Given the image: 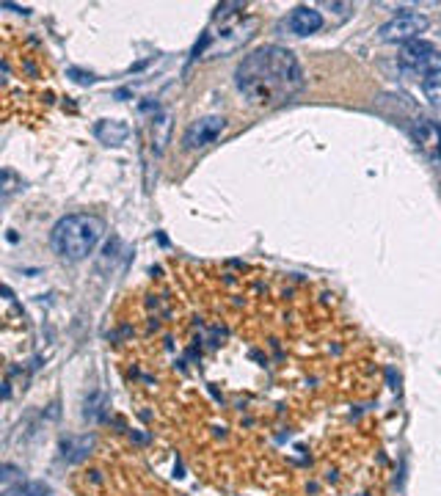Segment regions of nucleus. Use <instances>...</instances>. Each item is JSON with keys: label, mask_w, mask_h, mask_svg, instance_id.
Here are the masks:
<instances>
[{"label": "nucleus", "mask_w": 441, "mask_h": 496, "mask_svg": "<svg viewBox=\"0 0 441 496\" xmlns=\"http://www.w3.org/2000/svg\"><path fill=\"white\" fill-rule=\"evenodd\" d=\"M226 130V119L220 116H204L199 122H193L185 132V149H204L210 144L218 141V135Z\"/></svg>", "instance_id": "39448f33"}, {"label": "nucleus", "mask_w": 441, "mask_h": 496, "mask_svg": "<svg viewBox=\"0 0 441 496\" xmlns=\"http://www.w3.org/2000/svg\"><path fill=\"white\" fill-rule=\"evenodd\" d=\"M102 231H105L102 218L89 215V212H75V215L61 218L53 227V231H50V246H53V251L61 260L80 262V260H86L99 246Z\"/></svg>", "instance_id": "f03ea898"}, {"label": "nucleus", "mask_w": 441, "mask_h": 496, "mask_svg": "<svg viewBox=\"0 0 441 496\" xmlns=\"http://www.w3.org/2000/svg\"><path fill=\"white\" fill-rule=\"evenodd\" d=\"M400 64L406 66L409 72H414V75H425V80H428L433 75H441V50L436 44H430V42L416 39V42H409L403 47Z\"/></svg>", "instance_id": "7ed1b4c3"}, {"label": "nucleus", "mask_w": 441, "mask_h": 496, "mask_svg": "<svg viewBox=\"0 0 441 496\" xmlns=\"http://www.w3.org/2000/svg\"><path fill=\"white\" fill-rule=\"evenodd\" d=\"M89 447H92V438H69V441H63V458L80 461V458H86Z\"/></svg>", "instance_id": "9b49d317"}, {"label": "nucleus", "mask_w": 441, "mask_h": 496, "mask_svg": "<svg viewBox=\"0 0 441 496\" xmlns=\"http://www.w3.org/2000/svg\"><path fill=\"white\" fill-rule=\"evenodd\" d=\"M94 132L102 144H108V146H119V144H125V138L130 135V127H127L125 122H116V119H102V122L97 125Z\"/></svg>", "instance_id": "0eeeda50"}, {"label": "nucleus", "mask_w": 441, "mask_h": 496, "mask_svg": "<svg viewBox=\"0 0 441 496\" xmlns=\"http://www.w3.org/2000/svg\"><path fill=\"white\" fill-rule=\"evenodd\" d=\"M290 28H292V33H298V36L317 33L323 28V14L317 8H309V6H298L290 14Z\"/></svg>", "instance_id": "423d86ee"}, {"label": "nucleus", "mask_w": 441, "mask_h": 496, "mask_svg": "<svg viewBox=\"0 0 441 496\" xmlns=\"http://www.w3.org/2000/svg\"><path fill=\"white\" fill-rule=\"evenodd\" d=\"M168 132H171V113H160L158 119H152V152L155 155L163 152Z\"/></svg>", "instance_id": "1a4fd4ad"}, {"label": "nucleus", "mask_w": 441, "mask_h": 496, "mask_svg": "<svg viewBox=\"0 0 441 496\" xmlns=\"http://www.w3.org/2000/svg\"><path fill=\"white\" fill-rule=\"evenodd\" d=\"M422 89H425V97L430 99V105L441 110V75H433V77H428Z\"/></svg>", "instance_id": "f8f14e48"}, {"label": "nucleus", "mask_w": 441, "mask_h": 496, "mask_svg": "<svg viewBox=\"0 0 441 496\" xmlns=\"http://www.w3.org/2000/svg\"><path fill=\"white\" fill-rule=\"evenodd\" d=\"M301 66L295 56L284 47L268 44L254 50L251 56L237 66V89L259 105L282 102L301 89Z\"/></svg>", "instance_id": "f257e3e1"}, {"label": "nucleus", "mask_w": 441, "mask_h": 496, "mask_svg": "<svg viewBox=\"0 0 441 496\" xmlns=\"http://www.w3.org/2000/svg\"><path fill=\"white\" fill-rule=\"evenodd\" d=\"M23 491H25V477H23V471H20L17 466L6 463V466L0 469V494L23 496Z\"/></svg>", "instance_id": "6e6552de"}, {"label": "nucleus", "mask_w": 441, "mask_h": 496, "mask_svg": "<svg viewBox=\"0 0 441 496\" xmlns=\"http://www.w3.org/2000/svg\"><path fill=\"white\" fill-rule=\"evenodd\" d=\"M425 31H428V17L425 14H419V11H403V14L392 17L386 25H380L378 36L383 42H403V44H409V42H416L419 33Z\"/></svg>", "instance_id": "20e7f679"}, {"label": "nucleus", "mask_w": 441, "mask_h": 496, "mask_svg": "<svg viewBox=\"0 0 441 496\" xmlns=\"http://www.w3.org/2000/svg\"><path fill=\"white\" fill-rule=\"evenodd\" d=\"M416 141H419L428 152H436L441 146V130L433 122H419V125H416Z\"/></svg>", "instance_id": "9d476101"}, {"label": "nucleus", "mask_w": 441, "mask_h": 496, "mask_svg": "<svg viewBox=\"0 0 441 496\" xmlns=\"http://www.w3.org/2000/svg\"><path fill=\"white\" fill-rule=\"evenodd\" d=\"M23 496H53V494H50V488L44 483H31V485H25Z\"/></svg>", "instance_id": "ddd939ff"}]
</instances>
